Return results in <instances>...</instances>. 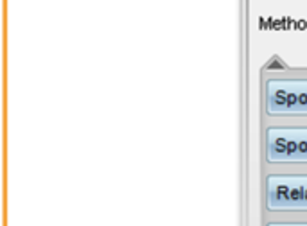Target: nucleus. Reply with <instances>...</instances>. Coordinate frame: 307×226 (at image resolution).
<instances>
[{
	"mask_svg": "<svg viewBox=\"0 0 307 226\" xmlns=\"http://www.w3.org/2000/svg\"><path fill=\"white\" fill-rule=\"evenodd\" d=\"M264 206L269 212H307V174H269Z\"/></svg>",
	"mask_w": 307,
	"mask_h": 226,
	"instance_id": "1",
	"label": "nucleus"
},
{
	"mask_svg": "<svg viewBox=\"0 0 307 226\" xmlns=\"http://www.w3.org/2000/svg\"><path fill=\"white\" fill-rule=\"evenodd\" d=\"M264 156L271 163H307V126L268 127Z\"/></svg>",
	"mask_w": 307,
	"mask_h": 226,
	"instance_id": "2",
	"label": "nucleus"
},
{
	"mask_svg": "<svg viewBox=\"0 0 307 226\" xmlns=\"http://www.w3.org/2000/svg\"><path fill=\"white\" fill-rule=\"evenodd\" d=\"M262 95L268 115H307V77L268 79Z\"/></svg>",
	"mask_w": 307,
	"mask_h": 226,
	"instance_id": "3",
	"label": "nucleus"
},
{
	"mask_svg": "<svg viewBox=\"0 0 307 226\" xmlns=\"http://www.w3.org/2000/svg\"><path fill=\"white\" fill-rule=\"evenodd\" d=\"M266 226H307V223H293V221H273V223H268Z\"/></svg>",
	"mask_w": 307,
	"mask_h": 226,
	"instance_id": "4",
	"label": "nucleus"
}]
</instances>
